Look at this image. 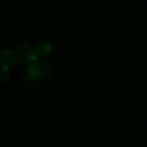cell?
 I'll return each mask as SVG.
<instances>
[{
	"mask_svg": "<svg viewBox=\"0 0 147 147\" xmlns=\"http://www.w3.org/2000/svg\"><path fill=\"white\" fill-rule=\"evenodd\" d=\"M51 68L50 65L43 61H35L27 67V73L31 80L40 81L50 75Z\"/></svg>",
	"mask_w": 147,
	"mask_h": 147,
	"instance_id": "1",
	"label": "cell"
},
{
	"mask_svg": "<svg viewBox=\"0 0 147 147\" xmlns=\"http://www.w3.org/2000/svg\"><path fill=\"white\" fill-rule=\"evenodd\" d=\"M17 57L21 63H32L38 60L33 48L29 43H22L18 46L17 50Z\"/></svg>",
	"mask_w": 147,
	"mask_h": 147,
	"instance_id": "2",
	"label": "cell"
},
{
	"mask_svg": "<svg viewBox=\"0 0 147 147\" xmlns=\"http://www.w3.org/2000/svg\"><path fill=\"white\" fill-rule=\"evenodd\" d=\"M15 62V55L10 49H2L0 51V65L2 68L9 69Z\"/></svg>",
	"mask_w": 147,
	"mask_h": 147,
	"instance_id": "3",
	"label": "cell"
},
{
	"mask_svg": "<svg viewBox=\"0 0 147 147\" xmlns=\"http://www.w3.org/2000/svg\"><path fill=\"white\" fill-rule=\"evenodd\" d=\"M51 46L46 42H40L36 45L35 49V53L38 58L44 57L51 52Z\"/></svg>",
	"mask_w": 147,
	"mask_h": 147,
	"instance_id": "4",
	"label": "cell"
},
{
	"mask_svg": "<svg viewBox=\"0 0 147 147\" xmlns=\"http://www.w3.org/2000/svg\"><path fill=\"white\" fill-rule=\"evenodd\" d=\"M9 77V71L7 69L2 68L0 69V82H5Z\"/></svg>",
	"mask_w": 147,
	"mask_h": 147,
	"instance_id": "5",
	"label": "cell"
}]
</instances>
